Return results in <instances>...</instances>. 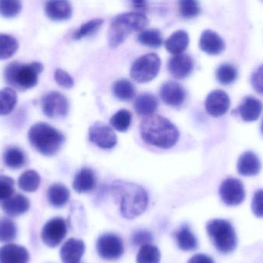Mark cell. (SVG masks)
Wrapping results in <instances>:
<instances>
[{
  "mask_svg": "<svg viewBox=\"0 0 263 263\" xmlns=\"http://www.w3.org/2000/svg\"><path fill=\"white\" fill-rule=\"evenodd\" d=\"M111 190L125 219H133L140 216L148 206V194L136 184L117 180L112 183Z\"/></svg>",
  "mask_w": 263,
  "mask_h": 263,
  "instance_id": "6da1fadb",
  "label": "cell"
},
{
  "mask_svg": "<svg viewBox=\"0 0 263 263\" xmlns=\"http://www.w3.org/2000/svg\"><path fill=\"white\" fill-rule=\"evenodd\" d=\"M140 135L144 142L161 148H170L179 140L177 128L165 117H146L140 124Z\"/></svg>",
  "mask_w": 263,
  "mask_h": 263,
  "instance_id": "7a4b0ae2",
  "label": "cell"
},
{
  "mask_svg": "<svg viewBox=\"0 0 263 263\" xmlns=\"http://www.w3.org/2000/svg\"><path fill=\"white\" fill-rule=\"evenodd\" d=\"M148 18L141 12L120 14L112 20L108 32V43L112 49L124 43L129 34L144 30L148 25Z\"/></svg>",
  "mask_w": 263,
  "mask_h": 263,
  "instance_id": "3957f363",
  "label": "cell"
},
{
  "mask_svg": "<svg viewBox=\"0 0 263 263\" xmlns=\"http://www.w3.org/2000/svg\"><path fill=\"white\" fill-rule=\"evenodd\" d=\"M28 139L37 152L46 156L57 154L65 142L63 133L46 123L34 124L28 132Z\"/></svg>",
  "mask_w": 263,
  "mask_h": 263,
  "instance_id": "277c9868",
  "label": "cell"
},
{
  "mask_svg": "<svg viewBox=\"0 0 263 263\" xmlns=\"http://www.w3.org/2000/svg\"><path fill=\"white\" fill-rule=\"evenodd\" d=\"M43 70V64L38 62L24 64L14 61L5 69V81L18 90L26 91L36 86L39 75Z\"/></svg>",
  "mask_w": 263,
  "mask_h": 263,
  "instance_id": "5b68a950",
  "label": "cell"
},
{
  "mask_svg": "<svg viewBox=\"0 0 263 263\" xmlns=\"http://www.w3.org/2000/svg\"><path fill=\"white\" fill-rule=\"evenodd\" d=\"M206 231L216 250L222 254L233 253L238 240L234 227L226 219H215L206 224Z\"/></svg>",
  "mask_w": 263,
  "mask_h": 263,
  "instance_id": "8992f818",
  "label": "cell"
},
{
  "mask_svg": "<svg viewBox=\"0 0 263 263\" xmlns=\"http://www.w3.org/2000/svg\"><path fill=\"white\" fill-rule=\"evenodd\" d=\"M160 67L161 60L157 54H145L134 62L131 68L130 76L137 83H148L157 77Z\"/></svg>",
  "mask_w": 263,
  "mask_h": 263,
  "instance_id": "52a82bcc",
  "label": "cell"
},
{
  "mask_svg": "<svg viewBox=\"0 0 263 263\" xmlns=\"http://www.w3.org/2000/svg\"><path fill=\"white\" fill-rule=\"evenodd\" d=\"M41 106L43 114L50 119L65 118L69 114V101L65 96L55 91L43 96Z\"/></svg>",
  "mask_w": 263,
  "mask_h": 263,
  "instance_id": "ba28073f",
  "label": "cell"
},
{
  "mask_svg": "<svg viewBox=\"0 0 263 263\" xmlns=\"http://www.w3.org/2000/svg\"><path fill=\"white\" fill-rule=\"evenodd\" d=\"M97 251L104 260H117L124 253V245L120 236L114 233H105L97 239Z\"/></svg>",
  "mask_w": 263,
  "mask_h": 263,
  "instance_id": "9c48e42d",
  "label": "cell"
},
{
  "mask_svg": "<svg viewBox=\"0 0 263 263\" xmlns=\"http://www.w3.org/2000/svg\"><path fill=\"white\" fill-rule=\"evenodd\" d=\"M67 235V225L63 218L55 217L48 221L42 230V240L51 248L58 247Z\"/></svg>",
  "mask_w": 263,
  "mask_h": 263,
  "instance_id": "30bf717a",
  "label": "cell"
},
{
  "mask_svg": "<svg viewBox=\"0 0 263 263\" xmlns=\"http://www.w3.org/2000/svg\"><path fill=\"white\" fill-rule=\"evenodd\" d=\"M219 196L226 205L237 206L243 202L246 198L243 184L239 179L228 178L221 184Z\"/></svg>",
  "mask_w": 263,
  "mask_h": 263,
  "instance_id": "8fae6325",
  "label": "cell"
},
{
  "mask_svg": "<svg viewBox=\"0 0 263 263\" xmlns=\"http://www.w3.org/2000/svg\"><path fill=\"white\" fill-rule=\"evenodd\" d=\"M89 139L97 146L104 149L112 148L117 144V136L114 129L100 122L89 128Z\"/></svg>",
  "mask_w": 263,
  "mask_h": 263,
  "instance_id": "7c38bea8",
  "label": "cell"
},
{
  "mask_svg": "<svg viewBox=\"0 0 263 263\" xmlns=\"http://www.w3.org/2000/svg\"><path fill=\"white\" fill-rule=\"evenodd\" d=\"M230 104L231 102L228 94L219 89L210 92L205 103L207 112L213 117L225 115L230 109Z\"/></svg>",
  "mask_w": 263,
  "mask_h": 263,
  "instance_id": "4fadbf2b",
  "label": "cell"
},
{
  "mask_svg": "<svg viewBox=\"0 0 263 263\" xmlns=\"http://www.w3.org/2000/svg\"><path fill=\"white\" fill-rule=\"evenodd\" d=\"M160 97L168 106L178 107L182 106L186 98V92L179 83L173 81L164 83L161 86Z\"/></svg>",
  "mask_w": 263,
  "mask_h": 263,
  "instance_id": "5bb4252c",
  "label": "cell"
},
{
  "mask_svg": "<svg viewBox=\"0 0 263 263\" xmlns=\"http://www.w3.org/2000/svg\"><path fill=\"white\" fill-rule=\"evenodd\" d=\"M193 60L187 54L174 55L168 63L170 74L178 80H183L188 77L193 70Z\"/></svg>",
  "mask_w": 263,
  "mask_h": 263,
  "instance_id": "9a60e30c",
  "label": "cell"
},
{
  "mask_svg": "<svg viewBox=\"0 0 263 263\" xmlns=\"http://www.w3.org/2000/svg\"><path fill=\"white\" fill-rule=\"evenodd\" d=\"M45 12L51 20L65 21L72 16V6L69 0H48Z\"/></svg>",
  "mask_w": 263,
  "mask_h": 263,
  "instance_id": "2e32d148",
  "label": "cell"
},
{
  "mask_svg": "<svg viewBox=\"0 0 263 263\" xmlns=\"http://www.w3.org/2000/svg\"><path fill=\"white\" fill-rule=\"evenodd\" d=\"M86 246L80 239H68L60 250V258L63 263H79L84 255Z\"/></svg>",
  "mask_w": 263,
  "mask_h": 263,
  "instance_id": "e0dca14e",
  "label": "cell"
},
{
  "mask_svg": "<svg viewBox=\"0 0 263 263\" xmlns=\"http://www.w3.org/2000/svg\"><path fill=\"white\" fill-rule=\"evenodd\" d=\"M199 47L209 55H216L222 53L226 48L225 43L216 32L207 29L201 35Z\"/></svg>",
  "mask_w": 263,
  "mask_h": 263,
  "instance_id": "ac0fdd59",
  "label": "cell"
},
{
  "mask_svg": "<svg viewBox=\"0 0 263 263\" xmlns=\"http://www.w3.org/2000/svg\"><path fill=\"white\" fill-rule=\"evenodd\" d=\"M29 254L25 247L7 244L0 248V263H28Z\"/></svg>",
  "mask_w": 263,
  "mask_h": 263,
  "instance_id": "d6986e66",
  "label": "cell"
},
{
  "mask_svg": "<svg viewBox=\"0 0 263 263\" xmlns=\"http://www.w3.org/2000/svg\"><path fill=\"white\" fill-rule=\"evenodd\" d=\"M237 170L241 176L247 177L259 174L261 170V162L257 155L251 151L246 152L241 155L238 160Z\"/></svg>",
  "mask_w": 263,
  "mask_h": 263,
  "instance_id": "ffe728a7",
  "label": "cell"
},
{
  "mask_svg": "<svg viewBox=\"0 0 263 263\" xmlns=\"http://www.w3.org/2000/svg\"><path fill=\"white\" fill-rule=\"evenodd\" d=\"M30 207L29 199L22 194H15L3 201L2 209L10 216H18L26 213Z\"/></svg>",
  "mask_w": 263,
  "mask_h": 263,
  "instance_id": "44dd1931",
  "label": "cell"
},
{
  "mask_svg": "<svg viewBox=\"0 0 263 263\" xmlns=\"http://www.w3.org/2000/svg\"><path fill=\"white\" fill-rule=\"evenodd\" d=\"M263 105L260 100L247 97L239 106V114L243 121L254 122L260 117Z\"/></svg>",
  "mask_w": 263,
  "mask_h": 263,
  "instance_id": "7402d4cb",
  "label": "cell"
},
{
  "mask_svg": "<svg viewBox=\"0 0 263 263\" xmlns=\"http://www.w3.org/2000/svg\"><path fill=\"white\" fill-rule=\"evenodd\" d=\"M96 182L97 179L93 171L89 168H83L76 175L72 186L77 193H88L93 190Z\"/></svg>",
  "mask_w": 263,
  "mask_h": 263,
  "instance_id": "603a6c76",
  "label": "cell"
},
{
  "mask_svg": "<svg viewBox=\"0 0 263 263\" xmlns=\"http://www.w3.org/2000/svg\"><path fill=\"white\" fill-rule=\"evenodd\" d=\"M190 44V36L185 31L179 30L170 35L165 41V47L170 53L179 55L183 53Z\"/></svg>",
  "mask_w": 263,
  "mask_h": 263,
  "instance_id": "cb8c5ba5",
  "label": "cell"
},
{
  "mask_svg": "<svg viewBox=\"0 0 263 263\" xmlns=\"http://www.w3.org/2000/svg\"><path fill=\"white\" fill-rule=\"evenodd\" d=\"M157 98L153 94H141L135 100L134 109L139 115L149 117L157 110Z\"/></svg>",
  "mask_w": 263,
  "mask_h": 263,
  "instance_id": "d4e9b609",
  "label": "cell"
},
{
  "mask_svg": "<svg viewBox=\"0 0 263 263\" xmlns=\"http://www.w3.org/2000/svg\"><path fill=\"white\" fill-rule=\"evenodd\" d=\"M47 199L52 206L61 208L69 201V190L63 184H52L48 189Z\"/></svg>",
  "mask_w": 263,
  "mask_h": 263,
  "instance_id": "484cf974",
  "label": "cell"
},
{
  "mask_svg": "<svg viewBox=\"0 0 263 263\" xmlns=\"http://www.w3.org/2000/svg\"><path fill=\"white\" fill-rule=\"evenodd\" d=\"M175 236L178 247L182 251H193L197 248V238L188 226L184 225L180 227Z\"/></svg>",
  "mask_w": 263,
  "mask_h": 263,
  "instance_id": "4316f807",
  "label": "cell"
},
{
  "mask_svg": "<svg viewBox=\"0 0 263 263\" xmlns=\"http://www.w3.org/2000/svg\"><path fill=\"white\" fill-rule=\"evenodd\" d=\"M3 161L6 167L11 170H20L26 162L24 152L18 147H9L3 154Z\"/></svg>",
  "mask_w": 263,
  "mask_h": 263,
  "instance_id": "83f0119b",
  "label": "cell"
},
{
  "mask_svg": "<svg viewBox=\"0 0 263 263\" xmlns=\"http://www.w3.org/2000/svg\"><path fill=\"white\" fill-rule=\"evenodd\" d=\"M17 103V94L12 88H3L0 90V116L11 114Z\"/></svg>",
  "mask_w": 263,
  "mask_h": 263,
  "instance_id": "f1b7e54d",
  "label": "cell"
},
{
  "mask_svg": "<svg viewBox=\"0 0 263 263\" xmlns=\"http://www.w3.org/2000/svg\"><path fill=\"white\" fill-rule=\"evenodd\" d=\"M41 178L38 173L34 170H27L18 178V185L23 191L32 193L38 190Z\"/></svg>",
  "mask_w": 263,
  "mask_h": 263,
  "instance_id": "f546056e",
  "label": "cell"
},
{
  "mask_svg": "<svg viewBox=\"0 0 263 263\" xmlns=\"http://www.w3.org/2000/svg\"><path fill=\"white\" fill-rule=\"evenodd\" d=\"M114 95L122 101H129L134 97L136 89L130 81L127 80H117L112 86Z\"/></svg>",
  "mask_w": 263,
  "mask_h": 263,
  "instance_id": "4dcf8cb0",
  "label": "cell"
},
{
  "mask_svg": "<svg viewBox=\"0 0 263 263\" xmlns=\"http://www.w3.org/2000/svg\"><path fill=\"white\" fill-rule=\"evenodd\" d=\"M18 49V41L13 36L0 33V60L11 58Z\"/></svg>",
  "mask_w": 263,
  "mask_h": 263,
  "instance_id": "1f68e13d",
  "label": "cell"
},
{
  "mask_svg": "<svg viewBox=\"0 0 263 263\" xmlns=\"http://www.w3.org/2000/svg\"><path fill=\"white\" fill-rule=\"evenodd\" d=\"M161 259V253L158 247L152 244H145L142 246L137 256L136 263H159Z\"/></svg>",
  "mask_w": 263,
  "mask_h": 263,
  "instance_id": "d6a6232c",
  "label": "cell"
},
{
  "mask_svg": "<svg viewBox=\"0 0 263 263\" xmlns=\"http://www.w3.org/2000/svg\"><path fill=\"white\" fill-rule=\"evenodd\" d=\"M138 41L150 48H159L163 43L162 33L158 29H145L138 35Z\"/></svg>",
  "mask_w": 263,
  "mask_h": 263,
  "instance_id": "836d02e7",
  "label": "cell"
},
{
  "mask_svg": "<svg viewBox=\"0 0 263 263\" xmlns=\"http://www.w3.org/2000/svg\"><path fill=\"white\" fill-rule=\"evenodd\" d=\"M216 77L221 84L225 86L230 85L237 79L238 70L233 65L224 63L216 69Z\"/></svg>",
  "mask_w": 263,
  "mask_h": 263,
  "instance_id": "e575fe53",
  "label": "cell"
},
{
  "mask_svg": "<svg viewBox=\"0 0 263 263\" xmlns=\"http://www.w3.org/2000/svg\"><path fill=\"white\" fill-rule=\"evenodd\" d=\"M103 22L104 21L102 18H94L90 21L86 22L79 28L78 30L74 32L72 39L74 40H80L93 35L103 26Z\"/></svg>",
  "mask_w": 263,
  "mask_h": 263,
  "instance_id": "d590c367",
  "label": "cell"
},
{
  "mask_svg": "<svg viewBox=\"0 0 263 263\" xmlns=\"http://www.w3.org/2000/svg\"><path fill=\"white\" fill-rule=\"evenodd\" d=\"M17 227L12 219L7 217L0 219V242H9L16 238Z\"/></svg>",
  "mask_w": 263,
  "mask_h": 263,
  "instance_id": "8d00e7d4",
  "label": "cell"
},
{
  "mask_svg": "<svg viewBox=\"0 0 263 263\" xmlns=\"http://www.w3.org/2000/svg\"><path fill=\"white\" fill-rule=\"evenodd\" d=\"M132 115L129 111L121 109L112 116L110 119V124L114 129L119 132H126L130 126Z\"/></svg>",
  "mask_w": 263,
  "mask_h": 263,
  "instance_id": "74e56055",
  "label": "cell"
},
{
  "mask_svg": "<svg viewBox=\"0 0 263 263\" xmlns=\"http://www.w3.org/2000/svg\"><path fill=\"white\" fill-rule=\"evenodd\" d=\"M21 10V0H0V15L4 18H15Z\"/></svg>",
  "mask_w": 263,
  "mask_h": 263,
  "instance_id": "f35d334b",
  "label": "cell"
},
{
  "mask_svg": "<svg viewBox=\"0 0 263 263\" xmlns=\"http://www.w3.org/2000/svg\"><path fill=\"white\" fill-rule=\"evenodd\" d=\"M179 11L181 16L190 20L200 13V6L198 0H179Z\"/></svg>",
  "mask_w": 263,
  "mask_h": 263,
  "instance_id": "ab89813d",
  "label": "cell"
},
{
  "mask_svg": "<svg viewBox=\"0 0 263 263\" xmlns=\"http://www.w3.org/2000/svg\"><path fill=\"white\" fill-rule=\"evenodd\" d=\"M13 179L6 176H0V201H5L13 196L15 189Z\"/></svg>",
  "mask_w": 263,
  "mask_h": 263,
  "instance_id": "60d3db41",
  "label": "cell"
},
{
  "mask_svg": "<svg viewBox=\"0 0 263 263\" xmlns=\"http://www.w3.org/2000/svg\"><path fill=\"white\" fill-rule=\"evenodd\" d=\"M153 235L149 232L144 230H138L132 235V243L134 247H142L149 244L153 241Z\"/></svg>",
  "mask_w": 263,
  "mask_h": 263,
  "instance_id": "b9f144b4",
  "label": "cell"
},
{
  "mask_svg": "<svg viewBox=\"0 0 263 263\" xmlns=\"http://www.w3.org/2000/svg\"><path fill=\"white\" fill-rule=\"evenodd\" d=\"M55 82L62 87L70 89L73 86L74 80L68 72L61 69H57L55 72Z\"/></svg>",
  "mask_w": 263,
  "mask_h": 263,
  "instance_id": "7bdbcfd3",
  "label": "cell"
},
{
  "mask_svg": "<svg viewBox=\"0 0 263 263\" xmlns=\"http://www.w3.org/2000/svg\"><path fill=\"white\" fill-rule=\"evenodd\" d=\"M251 207L255 216L263 218V190H258L255 193Z\"/></svg>",
  "mask_w": 263,
  "mask_h": 263,
  "instance_id": "ee69618b",
  "label": "cell"
},
{
  "mask_svg": "<svg viewBox=\"0 0 263 263\" xmlns=\"http://www.w3.org/2000/svg\"><path fill=\"white\" fill-rule=\"evenodd\" d=\"M252 86L258 93L263 94V65L258 68L251 77Z\"/></svg>",
  "mask_w": 263,
  "mask_h": 263,
  "instance_id": "f6af8a7d",
  "label": "cell"
},
{
  "mask_svg": "<svg viewBox=\"0 0 263 263\" xmlns=\"http://www.w3.org/2000/svg\"><path fill=\"white\" fill-rule=\"evenodd\" d=\"M188 263H215L213 259L205 254H196L189 260Z\"/></svg>",
  "mask_w": 263,
  "mask_h": 263,
  "instance_id": "bcb514c9",
  "label": "cell"
},
{
  "mask_svg": "<svg viewBox=\"0 0 263 263\" xmlns=\"http://www.w3.org/2000/svg\"><path fill=\"white\" fill-rule=\"evenodd\" d=\"M134 7L137 9H143L146 5V0H131Z\"/></svg>",
  "mask_w": 263,
  "mask_h": 263,
  "instance_id": "7dc6e473",
  "label": "cell"
},
{
  "mask_svg": "<svg viewBox=\"0 0 263 263\" xmlns=\"http://www.w3.org/2000/svg\"><path fill=\"white\" fill-rule=\"evenodd\" d=\"M261 131H262V135H263V121H262V126H261Z\"/></svg>",
  "mask_w": 263,
  "mask_h": 263,
  "instance_id": "c3c4849f",
  "label": "cell"
},
{
  "mask_svg": "<svg viewBox=\"0 0 263 263\" xmlns=\"http://www.w3.org/2000/svg\"><path fill=\"white\" fill-rule=\"evenodd\" d=\"M79 263H80V262H79Z\"/></svg>",
  "mask_w": 263,
  "mask_h": 263,
  "instance_id": "681fc988",
  "label": "cell"
}]
</instances>
